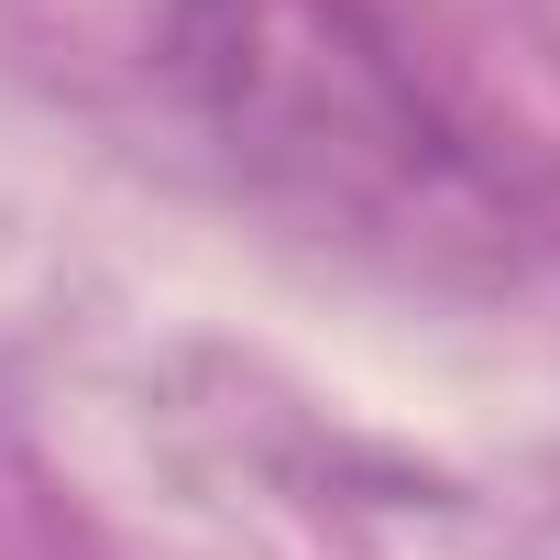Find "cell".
<instances>
[{"label":"cell","instance_id":"6da1fadb","mask_svg":"<svg viewBox=\"0 0 560 560\" xmlns=\"http://www.w3.org/2000/svg\"><path fill=\"white\" fill-rule=\"evenodd\" d=\"M154 78L264 209L374 264L494 287L549 231L538 176L451 100L385 0H165Z\"/></svg>","mask_w":560,"mask_h":560}]
</instances>
